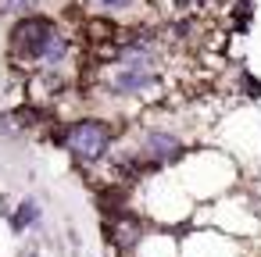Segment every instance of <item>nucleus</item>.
<instances>
[{"instance_id":"nucleus-1","label":"nucleus","mask_w":261,"mask_h":257,"mask_svg":"<svg viewBox=\"0 0 261 257\" xmlns=\"http://www.w3.org/2000/svg\"><path fill=\"white\" fill-rule=\"evenodd\" d=\"M72 58H75V43H72V36H65L58 29V22L50 15L33 11V15H22L11 22L8 61L22 72V79L40 68H65Z\"/></svg>"},{"instance_id":"nucleus-2","label":"nucleus","mask_w":261,"mask_h":257,"mask_svg":"<svg viewBox=\"0 0 261 257\" xmlns=\"http://www.w3.org/2000/svg\"><path fill=\"white\" fill-rule=\"evenodd\" d=\"M58 147L72 157L75 168L83 172H100L111 157V150L122 143V125L104 115H79L61 125H54Z\"/></svg>"},{"instance_id":"nucleus-3","label":"nucleus","mask_w":261,"mask_h":257,"mask_svg":"<svg viewBox=\"0 0 261 257\" xmlns=\"http://www.w3.org/2000/svg\"><path fill=\"white\" fill-rule=\"evenodd\" d=\"M100 93L118 100V104H165L168 100V75L161 68H147V65H133V61H111L100 68Z\"/></svg>"},{"instance_id":"nucleus-4","label":"nucleus","mask_w":261,"mask_h":257,"mask_svg":"<svg viewBox=\"0 0 261 257\" xmlns=\"http://www.w3.org/2000/svg\"><path fill=\"white\" fill-rule=\"evenodd\" d=\"M129 147L136 150V157L147 164V172H150V175H154V172H168V168L182 164V157L190 154V147H186L182 132H175V129H168V125H158V122L140 125Z\"/></svg>"},{"instance_id":"nucleus-5","label":"nucleus","mask_w":261,"mask_h":257,"mask_svg":"<svg viewBox=\"0 0 261 257\" xmlns=\"http://www.w3.org/2000/svg\"><path fill=\"white\" fill-rule=\"evenodd\" d=\"M4 218H8V229H11L15 236H25V232L40 229V221H43V204H40L36 196H22Z\"/></svg>"},{"instance_id":"nucleus-6","label":"nucleus","mask_w":261,"mask_h":257,"mask_svg":"<svg viewBox=\"0 0 261 257\" xmlns=\"http://www.w3.org/2000/svg\"><path fill=\"white\" fill-rule=\"evenodd\" d=\"M36 11V0H0V18H22Z\"/></svg>"},{"instance_id":"nucleus-7","label":"nucleus","mask_w":261,"mask_h":257,"mask_svg":"<svg viewBox=\"0 0 261 257\" xmlns=\"http://www.w3.org/2000/svg\"><path fill=\"white\" fill-rule=\"evenodd\" d=\"M93 11H104V15H122L129 8H136V0H90Z\"/></svg>"},{"instance_id":"nucleus-8","label":"nucleus","mask_w":261,"mask_h":257,"mask_svg":"<svg viewBox=\"0 0 261 257\" xmlns=\"http://www.w3.org/2000/svg\"><path fill=\"white\" fill-rule=\"evenodd\" d=\"M25 257H40V253H36V250H29V253H25Z\"/></svg>"}]
</instances>
